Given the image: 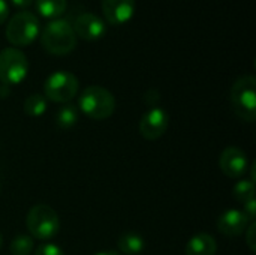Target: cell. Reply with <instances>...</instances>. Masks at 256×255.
<instances>
[{"label":"cell","mask_w":256,"mask_h":255,"mask_svg":"<svg viewBox=\"0 0 256 255\" xmlns=\"http://www.w3.org/2000/svg\"><path fill=\"white\" fill-rule=\"evenodd\" d=\"M230 101L238 119L248 123L256 120V78L254 75H243L236 80L231 87Z\"/></svg>","instance_id":"3"},{"label":"cell","mask_w":256,"mask_h":255,"mask_svg":"<svg viewBox=\"0 0 256 255\" xmlns=\"http://www.w3.org/2000/svg\"><path fill=\"white\" fill-rule=\"evenodd\" d=\"M78 119H80V110L74 104H62V107L57 108L56 116H54L56 125L60 129L72 128L78 122Z\"/></svg>","instance_id":"16"},{"label":"cell","mask_w":256,"mask_h":255,"mask_svg":"<svg viewBox=\"0 0 256 255\" xmlns=\"http://www.w3.org/2000/svg\"><path fill=\"white\" fill-rule=\"evenodd\" d=\"M34 248V242L30 236L20 234L12 239L9 245V251L12 255H32Z\"/></svg>","instance_id":"19"},{"label":"cell","mask_w":256,"mask_h":255,"mask_svg":"<svg viewBox=\"0 0 256 255\" xmlns=\"http://www.w3.org/2000/svg\"><path fill=\"white\" fill-rule=\"evenodd\" d=\"M34 255H64L63 249L57 246L56 243H42L36 251Z\"/></svg>","instance_id":"20"},{"label":"cell","mask_w":256,"mask_h":255,"mask_svg":"<svg viewBox=\"0 0 256 255\" xmlns=\"http://www.w3.org/2000/svg\"><path fill=\"white\" fill-rule=\"evenodd\" d=\"M94 255H122L120 252H117V251H100V252H96Z\"/></svg>","instance_id":"25"},{"label":"cell","mask_w":256,"mask_h":255,"mask_svg":"<svg viewBox=\"0 0 256 255\" xmlns=\"http://www.w3.org/2000/svg\"><path fill=\"white\" fill-rule=\"evenodd\" d=\"M28 74V60L26 54L9 47L0 51V81L3 86H16L26 80Z\"/></svg>","instance_id":"7"},{"label":"cell","mask_w":256,"mask_h":255,"mask_svg":"<svg viewBox=\"0 0 256 255\" xmlns=\"http://www.w3.org/2000/svg\"><path fill=\"white\" fill-rule=\"evenodd\" d=\"M219 168L230 179H240L248 173L249 161L244 150L236 146H230L222 150L219 156Z\"/></svg>","instance_id":"9"},{"label":"cell","mask_w":256,"mask_h":255,"mask_svg":"<svg viewBox=\"0 0 256 255\" xmlns=\"http://www.w3.org/2000/svg\"><path fill=\"white\" fill-rule=\"evenodd\" d=\"M39 35L44 50L52 56L69 54L76 47V35L72 24L63 18L51 20Z\"/></svg>","instance_id":"1"},{"label":"cell","mask_w":256,"mask_h":255,"mask_svg":"<svg viewBox=\"0 0 256 255\" xmlns=\"http://www.w3.org/2000/svg\"><path fill=\"white\" fill-rule=\"evenodd\" d=\"M72 29L76 36H80L84 41H98L106 33V24L105 21L98 17L96 14L92 12H82L80 14L74 24Z\"/></svg>","instance_id":"10"},{"label":"cell","mask_w":256,"mask_h":255,"mask_svg":"<svg viewBox=\"0 0 256 255\" xmlns=\"http://www.w3.org/2000/svg\"><path fill=\"white\" fill-rule=\"evenodd\" d=\"M78 110L93 120H105L116 111V98L102 86H88L80 93Z\"/></svg>","instance_id":"2"},{"label":"cell","mask_w":256,"mask_h":255,"mask_svg":"<svg viewBox=\"0 0 256 255\" xmlns=\"http://www.w3.org/2000/svg\"><path fill=\"white\" fill-rule=\"evenodd\" d=\"M218 242L208 233H200L189 239L184 248L186 255H216Z\"/></svg>","instance_id":"13"},{"label":"cell","mask_w":256,"mask_h":255,"mask_svg":"<svg viewBox=\"0 0 256 255\" xmlns=\"http://www.w3.org/2000/svg\"><path fill=\"white\" fill-rule=\"evenodd\" d=\"M40 33L38 17L30 11H20L6 24V39L15 47H27L33 44Z\"/></svg>","instance_id":"5"},{"label":"cell","mask_w":256,"mask_h":255,"mask_svg":"<svg viewBox=\"0 0 256 255\" xmlns=\"http://www.w3.org/2000/svg\"><path fill=\"white\" fill-rule=\"evenodd\" d=\"M2 245H3V237H2V234H0V249H2Z\"/></svg>","instance_id":"26"},{"label":"cell","mask_w":256,"mask_h":255,"mask_svg":"<svg viewBox=\"0 0 256 255\" xmlns=\"http://www.w3.org/2000/svg\"><path fill=\"white\" fill-rule=\"evenodd\" d=\"M232 195L240 204H246L250 200H255V183L249 179L238 180L232 188Z\"/></svg>","instance_id":"18"},{"label":"cell","mask_w":256,"mask_h":255,"mask_svg":"<svg viewBox=\"0 0 256 255\" xmlns=\"http://www.w3.org/2000/svg\"><path fill=\"white\" fill-rule=\"evenodd\" d=\"M10 2H12L14 6L21 8V9H26V8H28L32 3H34V0H10Z\"/></svg>","instance_id":"24"},{"label":"cell","mask_w":256,"mask_h":255,"mask_svg":"<svg viewBox=\"0 0 256 255\" xmlns=\"http://www.w3.org/2000/svg\"><path fill=\"white\" fill-rule=\"evenodd\" d=\"M249 224H250V221L248 219V216L244 215L243 210L230 209V210L224 212L218 218L216 225H218L219 233H222L224 236H226V237H238V236L244 234Z\"/></svg>","instance_id":"12"},{"label":"cell","mask_w":256,"mask_h":255,"mask_svg":"<svg viewBox=\"0 0 256 255\" xmlns=\"http://www.w3.org/2000/svg\"><path fill=\"white\" fill-rule=\"evenodd\" d=\"M243 212H244V215L248 216V219H249L250 222H255L256 198H255V200H250L249 203H246V204H244V209H243Z\"/></svg>","instance_id":"22"},{"label":"cell","mask_w":256,"mask_h":255,"mask_svg":"<svg viewBox=\"0 0 256 255\" xmlns=\"http://www.w3.org/2000/svg\"><path fill=\"white\" fill-rule=\"evenodd\" d=\"M168 126H170V116L160 107H152L150 110H147L142 114L138 125L140 134L148 141L159 140L166 132Z\"/></svg>","instance_id":"8"},{"label":"cell","mask_w":256,"mask_h":255,"mask_svg":"<svg viewBox=\"0 0 256 255\" xmlns=\"http://www.w3.org/2000/svg\"><path fill=\"white\" fill-rule=\"evenodd\" d=\"M244 237H246V245L249 246V249L252 252H256V222L249 224V227L244 231Z\"/></svg>","instance_id":"21"},{"label":"cell","mask_w":256,"mask_h":255,"mask_svg":"<svg viewBox=\"0 0 256 255\" xmlns=\"http://www.w3.org/2000/svg\"><path fill=\"white\" fill-rule=\"evenodd\" d=\"M8 17H9V6L6 0H0V24L8 21Z\"/></svg>","instance_id":"23"},{"label":"cell","mask_w":256,"mask_h":255,"mask_svg":"<svg viewBox=\"0 0 256 255\" xmlns=\"http://www.w3.org/2000/svg\"><path fill=\"white\" fill-rule=\"evenodd\" d=\"M117 246L120 254L140 255L146 249V240L136 233H124L118 237Z\"/></svg>","instance_id":"14"},{"label":"cell","mask_w":256,"mask_h":255,"mask_svg":"<svg viewBox=\"0 0 256 255\" xmlns=\"http://www.w3.org/2000/svg\"><path fill=\"white\" fill-rule=\"evenodd\" d=\"M78 78L69 71H56L44 83V96L56 104H69L78 93Z\"/></svg>","instance_id":"6"},{"label":"cell","mask_w":256,"mask_h":255,"mask_svg":"<svg viewBox=\"0 0 256 255\" xmlns=\"http://www.w3.org/2000/svg\"><path fill=\"white\" fill-rule=\"evenodd\" d=\"M24 113L30 117H39L42 116L46 108H48V101L44 95L40 93H32L26 98L24 101Z\"/></svg>","instance_id":"17"},{"label":"cell","mask_w":256,"mask_h":255,"mask_svg":"<svg viewBox=\"0 0 256 255\" xmlns=\"http://www.w3.org/2000/svg\"><path fill=\"white\" fill-rule=\"evenodd\" d=\"M26 227L30 237L34 240L48 242L60 231V219L57 212L46 204L33 206L26 218Z\"/></svg>","instance_id":"4"},{"label":"cell","mask_w":256,"mask_h":255,"mask_svg":"<svg viewBox=\"0 0 256 255\" xmlns=\"http://www.w3.org/2000/svg\"><path fill=\"white\" fill-rule=\"evenodd\" d=\"M100 6L105 20L114 26L126 24L134 18L136 11L135 0H102Z\"/></svg>","instance_id":"11"},{"label":"cell","mask_w":256,"mask_h":255,"mask_svg":"<svg viewBox=\"0 0 256 255\" xmlns=\"http://www.w3.org/2000/svg\"><path fill=\"white\" fill-rule=\"evenodd\" d=\"M34 6L40 17L56 20L66 11L68 0H34Z\"/></svg>","instance_id":"15"}]
</instances>
